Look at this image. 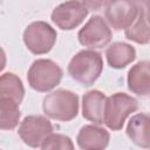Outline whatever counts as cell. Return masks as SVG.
Returning <instances> with one entry per match:
<instances>
[{
  "label": "cell",
  "mask_w": 150,
  "mask_h": 150,
  "mask_svg": "<svg viewBox=\"0 0 150 150\" xmlns=\"http://www.w3.org/2000/svg\"><path fill=\"white\" fill-rule=\"evenodd\" d=\"M125 131L135 145L150 149V115L145 112L134 115L129 120Z\"/></svg>",
  "instance_id": "12"
},
{
  "label": "cell",
  "mask_w": 150,
  "mask_h": 150,
  "mask_svg": "<svg viewBox=\"0 0 150 150\" xmlns=\"http://www.w3.org/2000/svg\"><path fill=\"white\" fill-rule=\"evenodd\" d=\"M67 70L73 80L84 87H90L102 74V55L95 49H82L70 59Z\"/></svg>",
  "instance_id": "1"
},
{
  "label": "cell",
  "mask_w": 150,
  "mask_h": 150,
  "mask_svg": "<svg viewBox=\"0 0 150 150\" xmlns=\"http://www.w3.org/2000/svg\"><path fill=\"white\" fill-rule=\"evenodd\" d=\"M88 13L89 9L84 2L66 1L53 9L50 19L62 30H71L83 22Z\"/></svg>",
  "instance_id": "9"
},
{
  "label": "cell",
  "mask_w": 150,
  "mask_h": 150,
  "mask_svg": "<svg viewBox=\"0 0 150 150\" xmlns=\"http://www.w3.org/2000/svg\"><path fill=\"white\" fill-rule=\"evenodd\" d=\"M108 64L114 69H122L136 59V49L127 42H114L105 49Z\"/></svg>",
  "instance_id": "14"
},
{
  "label": "cell",
  "mask_w": 150,
  "mask_h": 150,
  "mask_svg": "<svg viewBox=\"0 0 150 150\" xmlns=\"http://www.w3.org/2000/svg\"><path fill=\"white\" fill-rule=\"evenodd\" d=\"M25 96L22 81L14 73H4L0 77V97H8L20 104Z\"/></svg>",
  "instance_id": "15"
},
{
  "label": "cell",
  "mask_w": 150,
  "mask_h": 150,
  "mask_svg": "<svg viewBox=\"0 0 150 150\" xmlns=\"http://www.w3.org/2000/svg\"><path fill=\"white\" fill-rule=\"evenodd\" d=\"M138 109V101L125 93H115L107 97L103 123L114 131L121 130L131 112Z\"/></svg>",
  "instance_id": "4"
},
{
  "label": "cell",
  "mask_w": 150,
  "mask_h": 150,
  "mask_svg": "<svg viewBox=\"0 0 150 150\" xmlns=\"http://www.w3.org/2000/svg\"><path fill=\"white\" fill-rule=\"evenodd\" d=\"M139 12V4L134 1H107L104 4V15L107 22L115 29L129 28L136 20Z\"/></svg>",
  "instance_id": "8"
},
{
  "label": "cell",
  "mask_w": 150,
  "mask_h": 150,
  "mask_svg": "<svg viewBox=\"0 0 150 150\" xmlns=\"http://www.w3.org/2000/svg\"><path fill=\"white\" fill-rule=\"evenodd\" d=\"M16 102L8 97H0V128L1 130H13L20 121L21 112Z\"/></svg>",
  "instance_id": "17"
},
{
  "label": "cell",
  "mask_w": 150,
  "mask_h": 150,
  "mask_svg": "<svg viewBox=\"0 0 150 150\" xmlns=\"http://www.w3.org/2000/svg\"><path fill=\"white\" fill-rule=\"evenodd\" d=\"M62 68L50 59L35 60L27 71V81L32 89L39 93H47L60 84Z\"/></svg>",
  "instance_id": "3"
},
{
  "label": "cell",
  "mask_w": 150,
  "mask_h": 150,
  "mask_svg": "<svg viewBox=\"0 0 150 150\" xmlns=\"http://www.w3.org/2000/svg\"><path fill=\"white\" fill-rule=\"evenodd\" d=\"M143 9H144V15H145V19L148 21V23L150 25V1H144L141 4Z\"/></svg>",
  "instance_id": "19"
},
{
  "label": "cell",
  "mask_w": 150,
  "mask_h": 150,
  "mask_svg": "<svg viewBox=\"0 0 150 150\" xmlns=\"http://www.w3.org/2000/svg\"><path fill=\"white\" fill-rule=\"evenodd\" d=\"M41 150H75L70 137L63 134H52L42 143Z\"/></svg>",
  "instance_id": "18"
},
{
  "label": "cell",
  "mask_w": 150,
  "mask_h": 150,
  "mask_svg": "<svg viewBox=\"0 0 150 150\" xmlns=\"http://www.w3.org/2000/svg\"><path fill=\"white\" fill-rule=\"evenodd\" d=\"M105 100V95L100 90L93 89L84 93L82 96V116L96 125L102 124Z\"/></svg>",
  "instance_id": "13"
},
{
  "label": "cell",
  "mask_w": 150,
  "mask_h": 150,
  "mask_svg": "<svg viewBox=\"0 0 150 150\" xmlns=\"http://www.w3.org/2000/svg\"><path fill=\"white\" fill-rule=\"evenodd\" d=\"M53 134V125L50 121L42 115L26 116L19 125L18 135L21 141L30 146L39 148Z\"/></svg>",
  "instance_id": "6"
},
{
  "label": "cell",
  "mask_w": 150,
  "mask_h": 150,
  "mask_svg": "<svg viewBox=\"0 0 150 150\" xmlns=\"http://www.w3.org/2000/svg\"><path fill=\"white\" fill-rule=\"evenodd\" d=\"M111 29L101 15H93L77 33L79 42L90 49L105 47L111 41Z\"/></svg>",
  "instance_id": "7"
},
{
  "label": "cell",
  "mask_w": 150,
  "mask_h": 150,
  "mask_svg": "<svg viewBox=\"0 0 150 150\" xmlns=\"http://www.w3.org/2000/svg\"><path fill=\"white\" fill-rule=\"evenodd\" d=\"M124 35L128 40L138 45H146L150 41V25L145 19L142 5H139V12L136 20L129 28L124 30Z\"/></svg>",
  "instance_id": "16"
},
{
  "label": "cell",
  "mask_w": 150,
  "mask_h": 150,
  "mask_svg": "<svg viewBox=\"0 0 150 150\" xmlns=\"http://www.w3.org/2000/svg\"><path fill=\"white\" fill-rule=\"evenodd\" d=\"M128 89L138 96L150 95V61H139L134 64L127 76Z\"/></svg>",
  "instance_id": "11"
},
{
  "label": "cell",
  "mask_w": 150,
  "mask_h": 150,
  "mask_svg": "<svg viewBox=\"0 0 150 150\" xmlns=\"http://www.w3.org/2000/svg\"><path fill=\"white\" fill-rule=\"evenodd\" d=\"M110 141V134L95 124L83 125L76 137V143L82 150H104Z\"/></svg>",
  "instance_id": "10"
},
{
  "label": "cell",
  "mask_w": 150,
  "mask_h": 150,
  "mask_svg": "<svg viewBox=\"0 0 150 150\" xmlns=\"http://www.w3.org/2000/svg\"><path fill=\"white\" fill-rule=\"evenodd\" d=\"M23 42L27 49L35 54L42 55L52 50L56 42V30L45 21H34L23 30Z\"/></svg>",
  "instance_id": "5"
},
{
  "label": "cell",
  "mask_w": 150,
  "mask_h": 150,
  "mask_svg": "<svg viewBox=\"0 0 150 150\" xmlns=\"http://www.w3.org/2000/svg\"><path fill=\"white\" fill-rule=\"evenodd\" d=\"M42 109L45 115L52 120L71 121L79 114V96L67 89L54 90L43 97Z\"/></svg>",
  "instance_id": "2"
}]
</instances>
